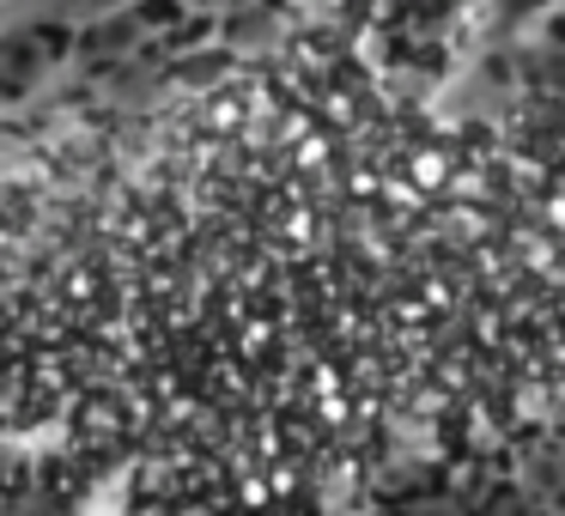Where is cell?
<instances>
[{
  "mask_svg": "<svg viewBox=\"0 0 565 516\" xmlns=\"http://www.w3.org/2000/svg\"><path fill=\"white\" fill-rule=\"evenodd\" d=\"M74 62V25L38 13L0 25V104H25Z\"/></svg>",
  "mask_w": 565,
  "mask_h": 516,
  "instance_id": "obj_1",
  "label": "cell"
},
{
  "mask_svg": "<svg viewBox=\"0 0 565 516\" xmlns=\"http://www.w3.org/2000/svg\"><path fill=\"white\" fill-rule=\"evenodd\" d=\"M140 7H147V0H140ZM140 7L110 13V19H98V25H79L74 31V62L92 67V74L128 67L140 55V43H147V13H140Z\"/></svg>",
  "mask_w": 565,
  "mask_h": 516,
  "instance_id": "obj_2",
  "label": "cell"
},
{
  "mask_svg": "<svg viewBox=\"0 0 565 516\" xmlns=\"http://www.w3.org/2000/svg\"><path fill=\"white\" fill-rule=\"evenodd\" d=\"M516 67H523V79H535L541 92L565 98V13L559 7H553V13L535 25V37L516 50Z\"/></svg>",
  "mask_w": 565,
  "mask_h": 516,
  "instance_id": "obj_3",
  "label": "cell"
},
{
  "mask_svg": "<svg viewBox=\"0 0 565 516\" xmlns=\"http://www.w3.org/2000/svg\"><path fill=\"white\" fill-rule=\"evenodd\" d=\"M128 7H140V0H43V13L50 19H62V25H98V19H110V13H128Z\"/></svg>",
  "mask_w": 565,
  "mask_h": 516,
  "instance_id": "obj_4",
  "label": "cell"
},
{
  "mask_svg": "<svg viewBox=\"0 0 565 516\" xmlns=\"http://www.w3.org/2000/svg\"><path fill=\"white\" fill-rule=\"evenodd\" d=\"M547 7H559V0H480V13L492 19V25H529V19H547Z\"/></svg>",
  "mask_w": 565,
  "mask_h": 516,
  "instance_id": "obj_5",
  "label": "cell"
},
{
  "mask_svg": "<svg viewBox=\"0 0 565 516\" xmlns=\"http://www.w3.org/2000/svg\"><path fill=\"white\" fill-rule=\"evenodd\" d=\"M395 516H475L462 498H407Z\"/></svg>",
  "mask_w": 565,
  "mask_h": 516,
  "instance_id": "obj_6",
  "label": "cell"
}]
</instances>
